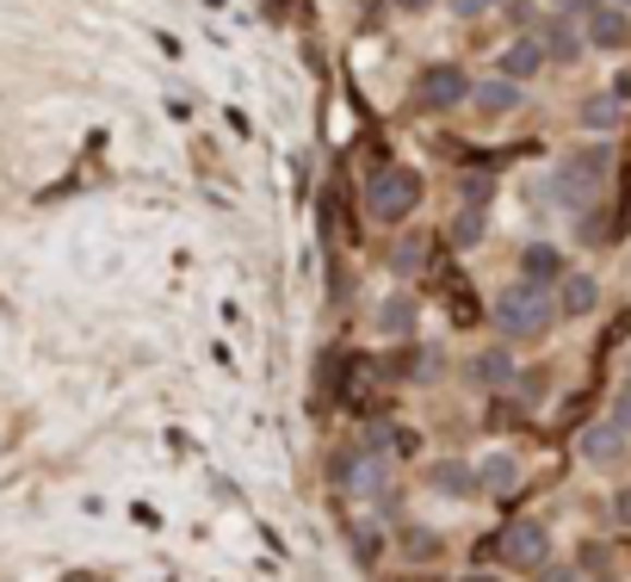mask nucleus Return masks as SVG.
<instances>
[{"mask_svg": "<svg viewBox=\"0 0 631 582\" xmlns=\"http://www.w3.org/2000/svg\"><path fill=\"white\" fill-rule=\"evenodd\" d=\"M582 44H594V50H626L631 44V20L619 0H607V7H588V32H582Z\"/></svg>", "mask_w": 631, "mask_h": 582, "instance_id": "obj_6", "label": "nucleus"}, {"mask_svg": "<svg viewBox=\"0 0 631 582\" xmlns=\"http://www.w3.org/2000/svg\"><path fill=\"white\" fill-rule=\"evenodd\" d=\"M545 582H575V577L563 570V563H551V570H545Z\"/></svg>", "mask_w": 631, "mask_h": 582, "instance_id": "obj_25", "label": "nucleus"}, {"mask_svg": "<svg viewBox=\"0 0 631 582\" xmlns=\"http://www.w3.org/2000/svg\"><path fill=\"white\" fill-rule=\"evenodd\" d=\"M626 118V106H619V94H594L588 106H582V131H594V136H607L612 124Z\"/></svg>", "mask_w": 631, "mask_h": 582, "instance_id": "obj_17", "label": "nucleus"}, {"mask_svg": "<svg viewBox=\"0 0 631 582\" xmlns=\"http://www.w3.org/2000/svg\"><path fill=\"white\" fill-rule=\"evenodd\" d=\"M600 304V286H594L588 272H563L557 279V316H588Z\"/></svg>", "mask_w": 631, "mask_h": 582, "instance_id": "obj_10", "label": "nucleus"}, {"mask_svg": "<svg viewBox=\"0 0 631 582\" xmlns=\"http://www.w3.org/2000/svg\"><path fill=\"white\" fill-rule=\"evenodd\" d=\"M390 267H397V272H415L421 267V235H402L397 254H390Z\"/></svg>", "mask_w": 631, "mask_h": 582, "instance_id": "obj_19", "label": "nucleus"}, {"mask_svg": "<svg viewBox=\"0 0 631 582\" xmlns=\"http://www.w3.org/2000/svg\"><path fill=\"white\" fill-rule=\"evenodd\" d=\"M415 298H384L378 304V335L384 341H409V335H415Z\"/></svg>", "mask_w": 631, "mask_h": 582, "instance_id": "obj_13", "label": "nucleus"}, {"mask_svg": "<svg viewBox=\"0 0 631 582\" xmlns=\"http://www.w3.org/2000/svg\"><path fill=\"white\" fill-rule=\"evenodd\" d=\"M551 316H557V304L545 298V286H508L496 298V329L508 341H538L551 329Z\"/></svg>", "mask_w": 631, "mask_h": 582, "instance_id": "obj_1", "label": "nucleus"}, {"mask_svg": "<svg viewBox=\"0 0 631 582\" xmlns=\"http://www.w3.org/2000/svg\"><path fill=\"white\" fill-rule=\"evenodd\" d=\"M619 7H631V0H619Z\"/></svg>", "mask_w": 631, "mask_h": 582, "instance_id": "obj_30", "label": "nucleus"}, {"mask_svg": "<svg viewBox=\"0 0 631 582\" xmlns=\"http://www.w3.org/2000/svg\"><path fill=\"white\" fill-rule=\"evenodd\" d=\"M427 484L440 489V496H471V489H477V471L464 465V459H446V465L427 471Z\"/></svg>", "mask_w": 631, "mask_h": 582, "instance_id": "obj_15", "label": "nucleus"}, {"mask_svg": "<svg viewBox=\"0 0 631 582\" xmlns=\"http://www.w3.org/2000/svg\"><path fill=\"white\" fill-rule=\"evenodd\" d=\"M588 582H619V577H612V570H600V577H588Z\"/></svg>", "mask_w": 631, "mask_h": 582, "instance_id": "obj_28", "label": "nucleus"}, {"mask_svg": "<svg viewBox=\"0 0 631 582\" xmlns=\"http://www.w3.org/2000/svg\"><path fill=\"white\" fill-rule=\"evenodd\" d=\"M471 106H477L483 118H508V112H520V81H508V75L477 81V87H471Z\"/></svg>", "mask_w": 631, "mask_h": 582, "instance_id": "obj_8", "label": "nucleus"}, {"mask_svg": "<svg viewBox=\"0 0 631 582\" xmlns=\"http://www.w3.org/2000/svg\"><path fill=\"white\" fill-rule=\"evenodd\" d=\"M557 7H563V13H575V7H588V0H557Z\"/></svg>", "mask_w": 631, "mask_h": 582, "instance_id": "obj_27", "label": "nucleus"}, {"mask_svg": "<svg viewBox=\"0 0 631 582\" xmlns=\"http://www.w3.org/2000/svg\"><path fill=\"white\" fill-rule=\"evenodd\" d=\"M483 235V217L477 211H464V223H459V242H477Z\"/></svg>", "mask_w": 631, "mask_h": 582, "instance_id": "obj_22", "label": "nucleus"}, {"mask_svg": "<svg viewBox=\"0 0 631 582\" xmlns=\"http://www.w3.org/2000/svg\"><path fill=\"white\" fill-rule=\"evenodd\" d=\"M538 44H545V62H575L582 57V38L570 32V20H545V38Z\"/></svg>", "mask_w": 631, "mask_h": 582, "instance_id": "obj_16", "label": "nucleus"}, {"mask_svg": "<svg viewBox=\"0 0 631 582\" xmlns=\"http://www.w3.org/2000/svg\"><path fill=\"white\" fill-rule=\"evenodd\" d=\"M415 205H421L415 168H384V174H372V186H365V211L378 217V223H397V217H409Z\"/></svg>", "mask_w": 631, "mask_h": 582, "instance_id": "obj_3", "label": "nucleus"}, {"mask_svg": "<svg viewBox=\"0 0 631 582\" xmlns=\"http://www.w3.org/2000/svg\"><path fill=\"white\" fill-rule=\"evenodd\" d=\"M446 7H452L459 20H483V13H496L501 0H446Z\"/></svg>", "mask_w": 631, "mask_h": 582, "instance_id": "obj_20", "label": "nucleus"}, {"mask_svg": "<svg viewBox=\"0 0 631 582\" xmlns=\"http://www.w3.org/2000/svg\"><path fill=\"white\" fill-rule=\"evenodd\" d=\"M626 440H631V427H619L607 415V422H594V427H582V440H575V452L588 459V465H612L619 452H626Z\"/></svg>", "mask_w": 631, "mask_h": 582, "instance_id": "obj_7", "label": "nucleus"}, {"mask_svg": "<svg viewBox=\"0 0 631 582\" xmlns=\"http://www.w3.org/2000/svg\"><path fill=\"white\" fill-rule=\"evenodd\" d=\"M508 25H533V7H526V0H508Z\"/></svg>", "mask_w": 631, "mask_h": 582, "instance_id": "obj_23", "label": "nucleus"}, {"mask_svg": "<svg viewBox=\"0 0 631 582\" xmlns=\"http://www.w3.org/2000/svg\"><path fill=\"white\" fill-rule=\"evenodd\" d=\"M619 521H631V489H626V496H619Z\"/></svg>", "mask_w": 631, "mask_h": 582, "instance_id": "obj_26", "label": "nucleus"}, {"mask_svg": "<svg viewBox=\"0 0 631 582\" xmlns=\"http://www.w3.org/2000/svg\"><path fill=\"white\" fill-rule=\"evenodd\" d=\"M390 7H397V13H427L434 0H390Z\"/></svg>", "mask_w": 631, "mask_h": 582, "instance_id": "obj_24", "label": "nucleus"}, {"mask_svg": "<svg viewBox=\"0 0 631 582\" xmlns=\"http://www.w3.org/2000/svg\"><path fill=\"white\" fill-rule=\"evenodd\" d=\"M501 558L520 563V570H545L551 563V526L545 521H514L501 533Z\"/></svg>", "mask_w": 631, "mask_h": 582, "instance_id": "obj_4", "label": "nucleus"}, {"mask_svg": "<svg viewBox=\"0 0 631 582\" xmlns=\"http://www.w3.org/2000/svg\"><path fill=\"white\" fill-rule=\"evenodd\" d=\"M607 168H612L607 149H575V156L551 174V198L570 205V211H588L594 193H600V180H607Z\"/></svg>", "mask_w": 631, "mask_h": 582, "instance_id": "obj_2", "label": "nucleus"}, {"mask_svg": "<svg viewBox=\"0 0 631 582\" xmlns=\"http://www.w3.org/2000/svg\"><path fill=\"white\" fill-rule=\"evenodd\" d=\"M520 267H526V286H557L563 279V254L551 242H533V248L520 254Z\"/></svg>", "mask_w": 631, "mask_h": 582, "instance_id": "obj_14", "label": "nucleus"}, {"mask_svg": "<svg viewBox=\"0 0 631 582\" xmlns=\"http://www.w3.org/2000/svg\"><path fill=\"white\" fill-rule=\"evenodd\" d=\"M459 582H496V577H459Z\"/></svg>", "mask_w": 631, "mask_h": 582, "instance_id": "obj_29", "label": "nucleus"}, {"mask_svg": "<svg viewBox=\"0 0 631 582\" xmlns=\"http://www.w3.org/2000/svg\"><path fill=\"white\" fill-rule=\"evenodd\" d=\"M384 477H390V471H384V459H372V452H360V459H347V465H341V489H347V496H378Z\"/></svg>", "mask_w": 631, "mask_h": 582, "instance_id": "obj_12", "label": "nucleus"}, {"mask_svg": "<svg viewBox=\"0 0 631 582\" xmlns=\"http://www.w3.org/2000/svg\"><path fill=\"white\" fill-rule=\"evenodd\" d=\"M477 378H483L489 390H508V385H514V360H508V353H483V360H477Z\"/></svg>", "mask_w": 631, "mask_h": 582, "instance_id": "obj_18", "label": "nucleus"}, {"mask_svg": "<svg viewBox=\"0 0 631 582\" xmlns=\"http://www.w3.org/2000/svg\"><path fill=\"white\" fill-rule=\"evenodd\" d=\"M464 99H471V75H464V69L440 62V69L421 75V106H427V112H452V106H464Z\"/></svg>", "mask_w": 631, "mask_h": 582, "instance_id": "obj_5", "label": "nucleus"}, {"mask_svg": "<svg viewBox=\"0 0 631 582\" xmlns=\"http://www.w3.org/2000/svg\"><path fill=\"white\" fill-rule=\"evenodd\" d=\"M477 489H489V496H514L520 489V459L514 452H489V459H477Z\"/></svg>", "mask_w": 631, "mask_h": 582, "instance_id": "obj_11", "label": "nucleus"}, {"mask_svg": "<svg viewBox=\"0 0 631 582\" xmlns=\"http://www.w3.org/2000/svg\"><path fill=\"white\" fill-rule=\"evenodd\" d=\"M496 69H501L508 81H520V87H526V81H533L538 69H545V44H538V38H514L508 50H501Z\"/></svg>", "mask_w": 631, "mask_h": 582, "instance_id": "obj_9", "label": "nucleus"}, {"mask_svg": "<svg viewBox=\"0 0 631 582\" xmlns=\"http://www.w3.org/2000/svg\"><path fill=\"white\" fill-rule=\"evenodd\" d=\"M612 422L631 427V372H626V390H619V403H612Z\"/></svg>", "mask_w": 631, "mask_h": 582, "instance_id": "obj_21", "label": "nucleus"}]
</instances>
